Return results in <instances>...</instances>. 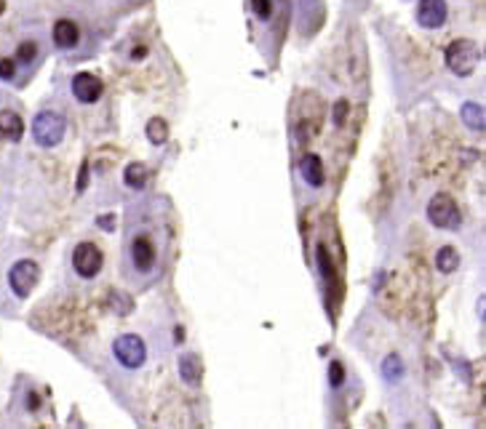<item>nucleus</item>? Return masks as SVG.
Returning a JSON list of instances; mask_svg holds the SVG:
<instances>
[{
  "mask_svg": "<svg viewBox=\"0 0 486 429\" xmlns=\"http://www.w3.org/2000/svg\"><path fill=\"white\" fill-rule=\"evenodd\" d=\"M128 259H131V267L139 275H153L158 264V243L153 235L147 232H134L131 245H128Z\"/></svg>",
  "mask_w": 486,
  "mask_h": 429,
  "instance_id": "obj_3",
  "label": "nucleus"
},
{
  "mask_svg": "<svg viewBox=\"0 0 486 429\" xmlns=\"http://www.w3.org/2000/svg\"><path fill=\"white\" fill-rule=\"evenodd\" d=\"M179 374H182V378H185L187 384H198V378H201L198 358H192V355H182V358H179Z\"/></svg>",
  "mask_w": 486,
  "mask_h": 429,
  "instance_id": "obj_16",
  "label": "nucleus"
},
{
  "mask_svg": "<svg viewBox=\"0 0 486 429\" xmlns=\"http://www.w3.org/2000/svg\"><path fill=\"white\" fill-rule=\"evenodd\" d=\"M40 56V49L35 40H22L17 49V64H35Z\"/></svg>",
  "mask_w": 486,
  "mask_h": 429,
  "instance_id": "obj_17",
  "label": "nucleus"
},
{
  "mask_svg": "<svg viewBox=\"0 0 486 429\" xmlns=\"http://www.w3.org/2000/svg\"><path fill=\"white\" fill-rule=\"evenodd\" d=\"M299 176L305 179V184H310V187H324V182H326V173H324V160L318 157V155H305L302 160H299Z\"/></svg>",
  "mask_w": 486,
  "mask_h": 429,
  "instance_id": "obj_11",
  "label": "nucleus"
},
{
  "mask_svg": "<svg viewBox=\"0 0 486 429\" xmlns=\"http://www.w3.org/2000/svg\"><path fill=\"white\" fill-rule=\"evenodd\" d=\"M123 182H126L131 189H144V184H147V168H144L142 163H131V166H126V171H123Z\"/></svg>",
  "mask_w": 486,
  "mask_h": 429,
  "instance_id": "obj_15",
  "label": "nucleus"
},
{
  "mask_svg": "<svg viewBox=\"0 0 486 429\" xmlns=\"http://www.w3.org/2000/svg\"><path fill=\"white\" fill-rule=\"evenodd\" d=\"M329 384L334 389H340L342 384H345V368H342V362L340 360H331L329 365Z\"/></svg>",
  "mask_w": 486,
  "mask_h": 429,
  "instance_id": "obj_20",
  "label": "nucleus"
},
{
  "mask_svg": "<svg viewBox=\"0 0 486 429\" xmlns=\"http://www.w3.org/2000/svg\"><path fill=\"white\" fill-rule=\"evenodd\" d=\"M251 8H254V14L265 21V19H270V14H273V3L270 0H251Z\"/></svg>",
  "mask_w": 486,
  "mask_h": 429,
  "instance_id": "obj_22",
  "label": "nucleus"
},
{
  "mask_svg": "<svg viewBox=\"0 0 486 429\" xmlns=\"http://www.w3.org/2000/svg\"><path fill=\"white\" fill-rule=\"evenodd\" d=\"M449 17L446 0H419L417 3V21L425 30H441Z\"/></svg>",
  "mask_w": 486,
  "mask_h": 429,
  "instance_id": "obj_9",
  "label": "nucleus"
},
{
  "mask_svg": "<svg viewBox=\"0 0 486 429\" xmlns=\"http://www.w3.org/2000/svg\"><path fill=\"white\" fill-rule=\"evenodd\" d=\"M347 118V102H337V110H334V123L342 125Z\"/></svg>",
  "mask_w": 486,
  "mask_h": 429,
  "instance_id": "obj_23",
  "label": "nucleus"
},
{
  "mask_svg": "<svg viewBox=\"0 0 486 429\" xmlns=\"http://www.w3.org/2000/svg\"><path fill=\"white\" fill-rule=\"evenodd\" d=\"M462 123L473 128V131H484V107L478 102H465L462 104Z\"/></svg>",
  "mask_w": 486,
  "mask_h": 429,
  "instance_id": "obj_13",
  "label": "nucleus"
},
{
  "mask_svg": "<svg viewBox=\"0 0 486 429\" xmlns=\"http://www.w3.org/2000/svg\"><path fill=\"white\" fill-rule=\"evenodd\" d=\"M65 134H67V123L65 118L59 115V112H53V110H43V112H37L33 121V139L37 147H43V150H53V147H59L62 141H65Z\"/></svg>",
  "mask_w": 486,
  "mask_h": 429,
  "instance_id": "obj_1",
  "label": "nucleus"
},
{
  "mask_svg": "<svg viewBox=\"0 0 486 429\" xmlns=\"http://www.w3.org/2000/svg\"><path fill=\"white\" fill-rule=\"evenodd\" d=\"M382 374H385V378H387L390 384L401 381V376H403V362H401L399 355H390L387 360L382 362Z\"/></svg>",
  "mask_w": 486,
  "mask_h": 429,
  "instance_id": "obj_19",
  "label": "nucleus"
},
{
  "mask_svg": "<svg viewBox=\"0 0 486 429\" xmlns=\"http://www.w3.org/2000/svg\"><path fill=\"white\" fill-rule=\"evenodd\" d=\"M478 59H481V51L478 46L468 40V37H460L454 40L449 49H446V67L457 75V78H470L476 67H478Z\"/></svg>",
  "mask_w": 486,
  "mask_h": 429,
  "instance_id": "obj_2",
  "label": "nucleus"
},
{
  "mask_svg": "<svg viewBox=\"0 0 486 429\" xmlns=\"http://www.w3.org/2000/svg\"><path fill=\"white\" fill-rule=\"evenodd\" d=\"M69 88H72V96L81 104H97L104 96L102 78H97L94 72H78V75L72 78Z\"/></svg>",
  "mask_w": 486,
  "mask_h": 429,
  "instance_id": "obj_8",
  "label": "nucleus"
},
{
  "mask_svg": "<svg viewBox=\"0 0 486 429\" xmlns=\"http://www.w3.org/2000/svg\"><path fill=\"white\" fill-rule=\"evenodd\" d=\"M112 355H115V360L121 362L123 368L137 371L147 360V347H144V342L139 339L137 333H123V336H118L112 342Z\"/></svg>",
  "mask_w": 486,
  "mask_h": 429,
  "instance_id": "obj_5",
  "label": "nucleus"
},
{
  "mask_svg": "<svg viewBox=\"0 0 486 429\" xmlns=\"http://www.w3.org/2000/svg\"><path fill=\"white\" fill-rule=\"evenodd\" d=\"M22 134H24V121L19 118L17 112L3 110L0 112V137H6L8 141H19Z\"/></svg>",
  "mask_w": 486,
  "mask_h": 429,
  "instance_id": "obj_12",
  "label": "nucleus"
},
{
  "mask_svg": "<svg viewBox=\"0 0 486 429\" xmlns=\"http://www.w3.org/2000/svg\"><path fill=\"white\" fill-rule=\"evenodd\" d=\"M428 222L438 229H457L462 224V213L449 192H435L433 195V200L428 203Z\"/></svg>",
  "mask_w": 486,
  "mask_h": 429,
  "instance_id": "obj_4",
  "label": "nucleus"
},
{
  "mask_svg": "<svg viewBox=\"0 0 486 429\" xmlns=\"http://www.w3.org/2000/svg\"><path fill=\"white\" fill-rule=\"evenodd\" d=\"M37 280H40V267L35 264L33 259H22L8 270V286H11L14 296H19V299H27L35 291Z\"/></svg>",
  "mask_w": 486,
  "mask_h": 429,
  "instance_id": "obj_7",
  "label": "nucleus"
},
{
  "mask_svg": "<svg viewBox=\"0 0 486 429\" xmlns=\"http://www.w3.org/2000/svg\"><path fill=\"white\" fill-rule=\"evenodd\" d=\"M112 222H115L112 216H102V219H99V227H112Z\"/></svg>",
  "mask_w": 486,
  "mask_h": 429,
  "instance_id": "obj_25",
  "label": "nucleus"
},
{
  "mask_svg": "<svg viewBox=\"0 0 486 429\" xmlns=\"http://www.w3.org/2000/svg\"><path fill=\"white\" fill-rule=\"evenodd\" d=\"M14 78H17V62L0 59V80H14Z\"/></svg>",
  "mask_w": 486,
  "mask_h": 429,
  "instance_id": "obj_21",
  "label": "nucleus"
},
{
  "mask_svg": "<svg viewBox=\"0 0 486 429\" xmlns=\"http://www.w3.org/2000/svg\"><path fill=\"white\" fill-rule=\"evenodd\" d=\"M435 267H438V272H444V275H451L457 267H460V254L454 251V248H441L438 251V256H435Z\"/></svg>",
  "mask_w": 486,
  "mask_h": 429,
  "instance_id": "obj_14",
  "label": "nucleus"
},
{
  "mask_svg": "<svg viewBox=\"0 0 486 429\" xmlns=\"http://www.w3.org/2000/svg\"><path fill=\"white\" fill-rule=\"evenodd\" d=\"M86 184H88V166L83 163V166H81V176H78V192H83Z\"/></svg>",
  "mask_w": 486,
  "mask_h": 429,
  "instance_id": "obj_24",
  "label": "nucleus"
},
{
  "mask_svg": "<svg viewBox=\"0 0 486 429\" xmlns=\"http://www.w3.org/2000/svg\"><path fill=\"white\" fill-rule=\"evenodd\" d=\"M104 267V254L99 245L94 243H78L75 251H72V270L75 275H81L83 280H94V277L102 272Z\"/></svg>",
  "mask_w": 486,
  "mask_h": 429,
  "instance_id": "obj_6",
  "label": "nucleus"
},
{
  "mask_svg": "<svg viewBox=\"0 0 486 429\" xmlns=\"http://www.w3.org/2000/svg\"><path fill=\"white\" fill-rule=\"evenodd\" d=\"M53 46L62 49V51H72L78 43H81V30L72 19H59L53 24Z\"/></svg>",
  "mask_w": 486,
  "mask_h": 429,
  "instance_id": "obj_10",
  "label": "nucleus"
},
{
  "mask_svg": "<svg viewBox=\"0 0 486 429\" xmlns=\"http://www.w3.org/2000/svg\"><path fill=\"white\" fill-rule=\"evenodd\" d=\"M147 139L153 141V144H166V139H169V125H166V121L163 118H153L150 121V125H147Z\"/></svg>",
  "mask_w": 486,
  "mask_h": 429,
  "instance_id": "obj_18",
  "label": "nucleus"
},
{
  "mask_svg": "<svg viewBox=\"0 0 486 429\" xmlns=\"http://www.w3.org/2000/svg\"><path fill=\"white\" fill-rule=\"evenodd\" d=\"M3 8H6V0H0V14H3Z\"/></svg>",
  "mask_w": 486,
  "mask_h": 429,
  "instance_id": "obj_26",
  "label": "nucleus"
}]
</instances>
